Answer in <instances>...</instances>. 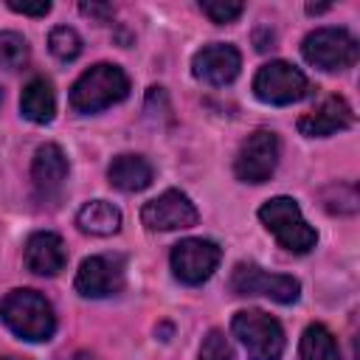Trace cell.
I'll use <instances>...</instances> for the list:
<instances>
[{"mask_svg": "<svg viewBox=\"0 0 360 360\" xmlns=\"http://www.w3.org/2000/svg\"><path fill=\"white\" fill-rule=\"evenodd\" d=\"M0 321L22 340H51L56 332V315L45 295L37 290H11L0 301Z\"/></svg>", "mask_w": 360, "mask_h": 360, "instance_id": "cell-1", "label": "cell"}, {"mask_svg": "<svg viewBox=\"0 0 360 360\" xmlns=\"http://www.w3.org/2000/svg\"><path fill=\"white\" fill-rule=\"evenodd\" d=\"M129 93V79L118 65L98 62L90 70H84L73 87H70V107L76 112H98L118 101H124Z\"/></svg>", "mask_w": 360, "mask_h": 360, "instance_id": "cell-2", "label": "cell"}, {"mask_svg": "<svg viewBox=\"0 0 360 360\" xmlns=\"http://www.w3.org/2000/svg\"><path fill=\"white\" fill-rule=\"evenodd\" d=\"M259 219L278 239V245L290 253H309L318 242L315 228L304 219L298 202L292 197H273L259 208Z\"/></svg>", "mask_w": 360, "mask_h": 360, "instance_id": "cell-3", "label": "cell"}, {"mask_svg": "<svg viewBox=\"0 0 360 360\" xmlns=\"http://www.w3.org/2000/svg\"><path fill=\"white\" fill-rule=\"evenodd\" d=\"M233 335L245 346L250 360H281L284 354V329L276 318L262 309H239L231 321Z\"/></svg>", "mask_w": 360, "mask_h": 360, "instance_id": "cell-4", "label": "cell"}, {"mask_svg": "<svg viewBox=\"0 0 360 360\" xmlns=\"http://www.w3.org/2000/svg\"><path fill=\"white\" fill-rule=\"evenodd\" d=\"M301 53L309 65L321 70H346L357 62L360 45L346 28H318L304 37Z\"/></svg>", "mask_w": 360, "mask_h": 360, "instance_id": "cell-5", "label": "cell"}, {"mask_svg": "<svg viewBox=\"0 0 360 360\" xmlns=\"http://www.w3.org/2000/svg\"><path fill=\"white\" fill-rule=\"evenodd\" d=\"M253 93L264 104L284 107V104L301 101L309 93V82L295 65L276 59V62H267L259 68V73L253 79Z\"/></svg>", "mask_w": 360, "mask_h": 360, "instance_id": "cell-6", "label": "cell"}, {"mask_svg": "<svg viewBox=\"0 0 360 360\" xmlns=\"http://www.w3.org/2000/svg\"><path fill=\"white\" fill-rule=\"evenodd\" d=\"M231 290L236 295H264L276 304H292V301H298L301 284L292 276L267 273L259 264L239 262L231 273Z\"/></svg>", "mask_w": 360, "mask_h": 360, "instance_id": "cell-7", "label": "cell"}, {"mask_svg": "<svg viewBox=\"0 0 360 360\" xmlns=\"http://www.w3.org/2000/svg\"><path fill=\"white\" fill-rule=\"evenodd\" d=\"M222 259V250L211 239H183L172 248V273L177 281L197 287L208 281Z\"/></svg>", "mask_w": 360, "mask_h": 360, "instance_id": "cell-8", "label": "cell"}, {"mask_svg": "<svg viewBox=\"0 0 360 360\" xmlns=\"http://www.w3.org/2000/svg\"><path fill=\"white\" fill-rule=\"evenodd\" d=\"M278 166V135L270 129H256L239 146L233 172L242 183H264Z\"/></svg>", "mask_w": 360, "mask_h": 360, "instance_id": "cell-9", "label": "cell"}, {"mask_svg": "<svg viewBox=\"0 0 360 360\" xmlns=\"http://www.w3.org/2000/svg\"><path fill=\"white\" fill-rule=\"evenodd\" d=\"M200 214L194 208V202L177 191V188H169L163 194H158L155 200H149L143 208H141V222L149 228V231H177V228H191L197 225Z\"/></svg>", "mask_w": 360, "mask_h": 360, "instance_id": "cell-10", "label": "cell"}, {"mask_svg": "<svg viewBox=\"0 0 360 360\" xmlns=\"http://www.w3.org/2000/svg\"><path fill=\"white\" fill-rule=\"evenodd\" d=\"M127 281V270H124V259L121 256H90L79 264L76 273V290L84 298H107L121 292Z\"/></svg>", "mask_w": 360, "mask_h": 360, "instance_id": "cell-11", "label": "cell"}, {"mask_svg": "<svg viewBox=\"0 0 360 360\" xmlns=\"http://www.w3.org/2000/svg\"><path fill=\"white\" fill-rule=\"evenodd\" d=\"M239 68H242V56L233 45L228 42H211V45H202L194 59H191V70L200 82L211 84V87H225L231 84L236 76H239Z\"/></svg>", "mask_w": 360, "mask_h": 360, "instance_id": "cell-12", "label": "cell"}, {"mask_svg": "<svg viewBox=\"0 0 360 360\" xmlns=\"http://www.w3.org/2000/svg\"><path fill=\"white\" fill-rule=\"evenodd\" d=\"M354 124V112L343 96H329L323 98L315 110L298 118V132L307 138H326L340 129H349Z\"/></svg>", "mask_w": 360, "mask_h": 360, "instance_id": "cell-13", "label": "cell"}, {"mask_svg": "<svg viewBox=\"0 0 360 360\" xmlns=\"http://www.w3.org/2000/svg\"><path fill=\"white\" fill-rule=\"evenodd\" d=\"M31 180L39 200H56L68 180V158L56 143H42L31 163Z\"/></svg>", "mask_w": 360, "mask_h": 360, "instance_id": "cell-14", "label": "cell"}, {"mask_svg": "<svg viewBox=\"0 0 360 360\" xmlns=\"http://www.w3.org/2000/svg\"><path fill=\"white\" fill-rule=\"evenodd\" d=\"M68 264V248L59 233L37 231L25 242V267L37 276H56Z\"/></svg>", "mask_w": 360, "mask_h": 360, "instance_id": "cell-15", "label": "cell"}, {"mask_svg": "<svg viewBox=\"0 0 360 360\" xmlns=\"http://www.w3.org/2000/svg\"><path fill=\"white\" fill-rule=\"evenodd\" d=\"M107 177L118 191H143L155 177V169L143 155H118L112 158Z\"/></svg>", "mask_w": 360, "mask_h": 360, "instance_id": "cell-16", "label": "cell"}, {"mask_svg": "<svg viewBox=\"0 0 360 360\" xmlns=\"http://www.w3.org/2000/svg\"><path fill=\"white\" fill-rule=\"evenodd\" d=\"M20 112H22L28 121H34V124H48V121H53V112H56V93H53V84H51L45 76H37V79H31V82L22 87Z\"/></svg>", "mask_w": 360, "mask_h": 360, "instance_id": "cell-17", "label": "cell"}, {"mask_svg": "<svg viewBox=\"0 0 360 360\" xmlns=\"http://www.w3.org/2000/svg\"><path fill=\"white\" fill-rule=\"evenodd\" d=\"M76 225L82 233H90V236H112L121 228V211L107 200H93L79 208Z\"/></svg>", "mask_w": 360, "mask_h": 360, "instance_id": "cell-18", "label": "cell"}, {"mask_svg": "<svg viewBox=\"0 0 360 360\" xmlns=\"http://www.w3.org/2000/svg\"><path fill=\"white\" fill-rule=\"evenodd\" d=\"M301 360H340V349L335 335L323 323H309L298 343Z\"/></svg>", "mask_w": 360, "mask_h": 360, "instance_id": "cell-19", "label": "cell"}, {"mask_svg": "<svg viewBox=\"0 0 360 360\" xmlns=\"http://www.w3.org/2000/svg\"><path fill=\"white\" fill-rule=\"evenodd\" d=\"M323 208L329 214H354L357 211V188L352 183H332L321 191Z\"/></svg>", "mask_w": 360, "mask_h": 360, "instance_id": "cell-20", "label": "cell"}, {"mask_svg": "<svg viewBox=\"0 0 360 360\" xmlns=\"http://www.w3.org/2000/svg\"><path fill=\"white\" fill-rule=\"evenodd\" d=\"M48 48H51V53L56 59L70 62V59H76L82 53V37L70 25H56L51 31V37H48Z\"/></svg>", "mask_w": 360, "mask_h": 360, "instance_id": "cell-21", "label": "cell"}, {"mask_svg": "<svg viewBox=\"0 0 360 360\" xmlns=\"http://www.w3.org/2000/svg\"><path fill=\"white\" fill-rule=\"evenodd\" d=\"M28 62V42L14 31H0V68L17 70Z\"/></svg>", "mask_w": 360, "mask_h": 360, "instance_id": "cell-22", "label": "cell"}, {"mask_svg": "<svg viewBox=\"0 0 360 360\" xmlns=\"http://www.w3.org/2000/svg\"><path fill=\"white\" fill-rule=\"evenodd\" d=\"M200 8H202V14H205L211 22H217V25L233 22V20L245 11L242 3H231V0H202Z\"/></svg>", "mask_w": 360, "mask_h": 360, "instance_id": "cell-23", "label": "cell"}, {"mask_svg": "<svg viewBox=\"0 0 360 360\" xmlns=\"http://www.w3.org/2000/svg\"><path fill=\"white\" fill-rule=\"evenodd\" d=\"M200 360H233L231 343L219 329H211L200 346Z\"/></svg>", "mask_w": 360, "mask_h": 360, "instance_id": "cell-24", "label": "cell"}, {"mask_svg": "<svg viewBox=\"0 0 360 360\" xmlns=\"http://www.w3.org/2000/svg\"><path fill=\"white\" fill-rule=\"evenodd\" d=\"M8 8L17 11V14H28V17H45L51 11V3L48 0H37V3H20V0H8Z\"/></svg>", "mask_w": 360, "mask_h": 360, "instance_id": "cell-25", "label": "cell"}, {"mask_svg": "<svg viewBox=\"0 0 360 360\" xmlns=\"http://www.w3.org/2000/svg\"><path fill=\"white\" fill-rule=\"evenodd\" d=\"M79 11L87 14V17H96V20H110L112 17V6L110 3H82Z\"/></svg>", "mask_w": 360, "mask_h": 360, "instance_id": "cell-26", "label": "cell"}, {"mask_svg": "<svg viewBox=\"0 0 360 360\" xmlns=\"http://www.w3.org/2000/svg\"><path fill=\"white\" fill-rule=\"evenodd\" d=\"M307 11H309V14H323V11H329V6H315V3H309Z\"/></svg>", "mask_w": 360, "mask_h": 360, "instance_id": "cell-27", "label": "cell"}, {"mask_svg": "<svg viewBox=\"0 0 360 360\" xmlns=\"http://www.w3.org/2000/svg\"><path fill=\"white\" fill-rule=\"evenodd\" d=\"M73 360H96V357H93V354H87V352H79Z\"/></svg>", "mask_w": 360, "mask_h": 360, "instance_id": "cell-28", "label": "cell"}, {"mask_svg": "<svg viewBox=\"0 0 360 360\" xmlns=\"http://www.w3.org/2000/svg\"><path fill=\"white\" fill-rule=\"evenodd\" d=\"M0 360H28V357H17V354H6V357H0Z\"/></svg>", "mask_w": 360, "mask_h": 360, "instance_id": "cell-29", "label": "cell"}, {"mask_svg": "<svg viewBox=\"0 0 360 360\" xmlns=\"http://www.w3.org/2000/svg\"><path fill=\"white\" fill-rule=\"evenodd\" d=\"M0 104H3V90H0Z\"/></svg>", "mask_w": 360, "mask_h": 360, "instance_id": "cell-30", "label": "cell"}]
</instances>
